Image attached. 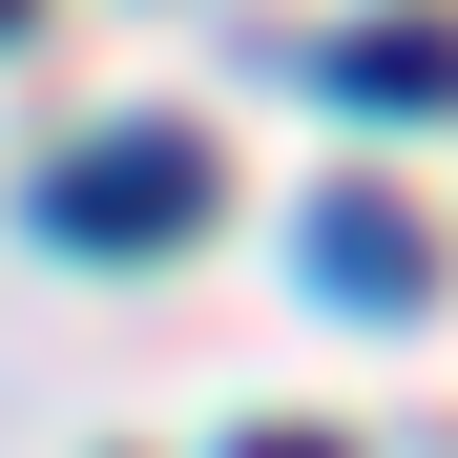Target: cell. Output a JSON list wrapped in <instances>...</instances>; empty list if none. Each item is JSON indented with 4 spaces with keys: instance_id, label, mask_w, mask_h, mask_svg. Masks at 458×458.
I'll return each instance as SVG.
<instances>
[{
    "instance_id": "1",
    "label": "cell",
    "mask_w": 458,
    "mask_h": 458,
    "mask_svg": "<svg viewBox=\"0 0 458 458\" xmlns=\"http://www.w3.org/2000/svg\"><path fill=\"white\" fill-rule=\"evenodd\" d=\"M42 229H63V250L208 229V146H188V125H125V146H84V167H42Z\"/></svg>"
},
{
    "instance_id": "2",
    "label": "cell",
    "mask_w": 458,
    "mask_h": 458,
    "mask_svg": "<svg viewBox=\"0 0 458 458\" xmlns=\"http://www.w3.org/2000/svg\"><path fill=\"white\" fill-rule=\"evenodd\" d=\"M334 105H458V21H375V42H334Z\"/></svg>"
},
{
    "instance_id": "3",
    "label": "cell",
    "mask_w": 458,
    "mask_h": 458,
    "mask_svg": "<svg viewBox=\"0 0 458 458\" xmlns=\"http://www.w3.org/2000/svg\"><path fill=\"white\" fill-rule=\"evenodd\" d=\"M313 271L354 292V313H396V292H417V229H396V208H354V188H334V208H313Z\"/></svg>"
},
{
    "instance_id": "4",
    "label": "cell",
    "mask_w": 458,
    "mask_h": 458,
    "mask_svg": "<svg viewBox=\"0 0 458 458\" xmlns=\"http://www.w3.org/2000/svg\"><path fill=\"white\" fill-rule=\"evenodd\" d=\"M250 458H334V437H250Z\"/></svg>"
}]
</instances>
